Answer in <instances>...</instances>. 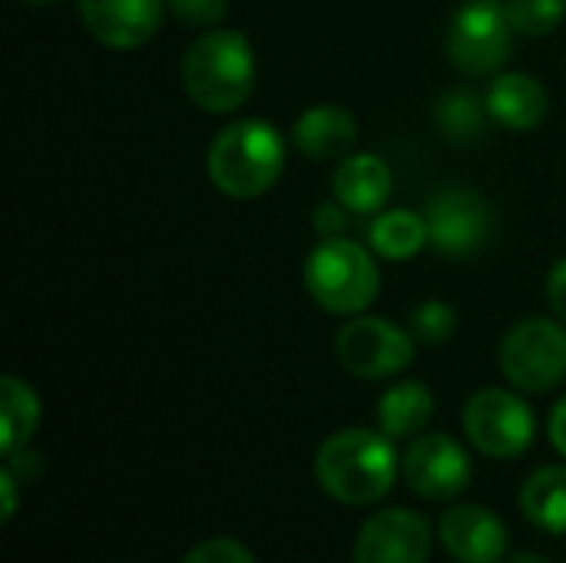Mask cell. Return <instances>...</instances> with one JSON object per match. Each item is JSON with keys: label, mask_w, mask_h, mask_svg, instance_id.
Instances as JSON below:
<instances>
[{"label": "cell", "mask_w": 566, "mask_h": 563, "mask_svg": "<svg viewBox=\"0 0 566 563\" xmlns=\"http://www.w3.org/2000/svg\"><path fill=\"white\" fill-rule=\"evenodd\" d=\"M179 76L186 96L202 113L226 116L249 103L259 80V60L245 33L212 27L186 46Z\"/></svg>", "instance_id": "1"}, {"label": "cell", "mask_w": 566, "mask_h": 563, "mask_svg": "<svg viewBox=\"0 0 566 563\" xmlns=\"http://www.w3.org/2000/svg\"><path fill=\"white\" fill-rule=\"evenodd\" d=\"M315 481L332 501L348 508H368L381 501L398 481L395 441L381 428L335 431L315 451Z\"/></svg>", "instance_id": "2"}, {"label": "cell", "mask_w": 566, "mask_h": 563, "mask_svg": "<svg viewBox=\"0 0 566 563\" xmlns=\"http://www.w3.org/2000/svg\"><path fill=\"white\" fill-rule=\"evenodd\" d=\"M289 139L269 119L245 116L216 133L206 153L209 183L239 202L265 196L285 173Z\"/></svg>", "instance_id": "3"}, {"label": "cell", "mask_w": 566, "mask_h": 563, "mask_svg": "<svg viewBox=\"0 0 566 563\" xmlns=\"http://www.w3.org/2000/svg\"><path fill=\"white\" fill-rule=\"evenodd\" d=\"M302 282L322 312L352 319L375 305L381 292V269L368 246L338 236L315 242V249L305 256Z\"/></svg>", "instance_id": "4"}, {"label": "cell", "mask_w": 566, "mask_h": 563, "mask_svg": "<svg viewBox=\"0 0 566 563\" xmlns=\"http://www.w3.org/2000/svg\"><path fill=\"white\" fill-rule=\"evenodd\" d=\"M501 372L527 395H547L566 382V322L554 315H527L501 338Z\"/></svg>", "instance_id": "5"}, {"label": "cell", "mask_w": 566, "mask_h": 563, "mask_svg": "<svg viewBox=\"0 0 566 563\" xmlns=\"http://www.w3.org/2000/svg\"><path fill=\"white\" fill-rule=\"evenodd\" d=\"M514 37L504 0H468L451 13L444 53L464 76H497L511 60Z\"/></svg>", "instance_id": "6"}, {"label": "cell", "mask_w": 566, "mask_h": 563, "mask_svg": "<svg viewBox=\"0 0 566 563\" xmlns=\"http://www.w3.org/2000/svg\"><path fill=\"white\" fill-rule=\"evenodd\" d=\"M418 355V338L411 329H401L398 322L385 315H352L335 332V358L338 365L361 378V382H381L395 378L405 368H411Z\"/></svg>", "instance_id": "7"}, {"label": "cell", "mask_w": 566, "mask_h": 563, "mask_svg": "<svg viewBox=\"0 0 566 563\" xmlns=\"http://www.w3.org/2000/svg\"><path fill=\"white\" fill-rule=\"evenodd\" d=\"M468 441L497 461L521 458L537 435V418L534 408L507 388H484L468 398L464 415H461Z\"/></svg>", "instance_id": "8"}, {"label": "cell", "mask_w": 566, "mask_h": 563, "mask_svg": "<svg viewBox=\"0 0 566 563\" xmlns=\"http://www.w3.org/2000/svg\"><path fill=\"white\" fill-rule=\"evenodd\" d=\"M431 249L448 259H468L488 249L494 236V209L491 202L468 186H444L424 206Z\"/></svg>", "instance_id": "9"}, {"label": "cell", "mask_w": 566, "mask_h": 563, "mask_svg": "<svg viewBox=\"0 0 566 563\" xmlns=\"http://www.w3.org/2000/svg\"><path fill=\"white\" fill-rule=\"evenodd\" d=\"M401 471L408 488L424 501H451L471 484V455L461 441L441 431H424L411 438Z\"/></svg>", "instance_id": "10"}, {"label": "cell", "mask_w": 566, "mask_h": 563, "mask_svg": "<svg viewBox=\"0 0 566 563\" xmlns=\"http://www.w3.org/2000/svg\"><path fill=\"white\" fill-rule=\"evenodd\" d=\"M431 524L411 508H385L371 514L358 538L352 563H428Z\"/></svg>", "instance_id": "11"}, {"label": "cell", "mask_w": 566, "mask_h": 563, "mask_svg": "<svg viewBox=\"0 0 566 563\" xmlns=\"http://www.w3.org/2000/svg\"><path fill=\"white\" fill-rule=\"evenodd\" d=\"M90 37L109 50H136L149 43L166 17V0H76Z\"/></svg>", "instance_id": "12"}, {"label": "cell", "mask_w": 566, "mask_h": 563, "mask_svg": "<svg viewBox=\"0 0 566 563\" xmlns=\"http://www.w3.org/2000/svg\"><path fill=\"white\" fill-rule=\"evenodd\" d=\"M438 538L458 563H501L511 534L504 521L481 504H454L438 521Z\"/></svg>", "instance_id": "13"}, {"label": "cell", "mask_w": 566, "mask_h": 563, "mask_svg": "<svg viewBox=\"0 0 566 563\" xmlns=\"http://www.w3.org/2000/svg\"><path fill=\"white\" fill-rule=\"evenodd\" d=\"M358 143V123L342 103H315L292 123V146L315 163H342Z\"/></svg>", "instance_id": "14"}, {"label": "cell", "mask_w": 566, "mask_h": 563, "mask_svg": "<svg viewBox=\"0 0 566 563\" xmlns=\"http://www.w3.org/2000/svg\"><path fill=\"white\" fill-rule=\"evenodd\" d=\"M484 103H488L491 119L514 133L537 129L551 113L547 86L534 73H524V70H501L497 76H491Z\"/></svg>", "instance_id": "15"}, {"label": "cell", "mask_w": 566, "mask_h": 563, "mask_svg": "<svg viewBox=\"0 0 566 563\" xmlns=\"http://www.w3.org/2000/svg\"><path fill=\"white\" fill-rule=\"evenodd\" d=\"M332 192L352 216H378L395 192V173L378 153H352L335 166Z\"/></svg>", "instance_id": "16"}, {"label": "cell", "mask_w": 566, "mask_h": 563, "mask_svg": "<svg viewBox=\"0 0 566 563\" xmlns=\"http://www.w3.org/2000/svg\"><path fill=\"white\" fill-rule=\"evenodd\" d=\"M434 418V395L421 382H398L378 402V428L391 441L418 438Z\"/></svg>", "instance_id": "17"}, {"label": "cell", "mask_w": 566, "mask_h": 563, "mask_svg": "<svg viewBox=\"0 0 566 563\" xmlns=\"http://www.w3.org/2000/svg\"><path fill=\"white\" fill-rule=\"evenodd\" d=\"M368 242H371V252L381 259H391V262L415 259L424 246H431L428 219L424 212H415V209H381L378 216H371Z\"/></svg>", "instance_id": "18"}, {"label": "cell", "mask_w": 566, "mask_h": 563, "mask_svg": "<svg viewBox=\"0 0 566 563\" xmlns=\"http://www.w3.org/2000/svg\"><path fill=\"white\" fill-rule=\"evenodd\" d=\"M521 511L534 528L547 534H566V465L537 468L524 481Z\"/></svg>", "instance_id": "19"}, {"label": "cell", "mask_w": 566, "mask_h": 563, "mask_svg": "<svg viewBox=\"0 0 566 563\" xmlns=\"http://www.w3.org/2000/svg\"><path fill=\"white\" fill-rule=\"evenodd\" d=\"M40 425V398L33 385L17 375L0 378V455H13L30 445Z\"/></svg>", "instance_id": "20"}, {"label": "cell", "mask_w": 566, "mask_h": 563, "mask_svg": "<svg viewBox=\"0 0 566 563\" xmlns=\"http://www.w3.org/2000/svg\"><path fill=\"white\" fill-rule=\"evenodd\" d=\"M488 119H491V113H488L484 96H478L468 86L444 90L441 100L434 103V123H438L441 136L454 146L478 143L488 129Z\"/></svg>", "instance_id": "21"}, {"label": "cell", "mask_w": 566, "mask_h": 563, "mask_svg": "<svg viewBox=\"0 0 566 563\" xmlns=\"http://www.w3.org/2000/svg\"><path fill=\"white\" fill-rule=\"evenodd\" d=\"M504 13L517 37H551L566 20V0H504Z\"/></svg>", "instance_id": "22"}, {"label": "cell", "mask_w": 566, "mask_h": 563, "mask_svg": "<svg viewBox=\"0 0 566 563\" xmlns=\"http://www.w3.org/2000/svg\"><path fill=\"white\" fill-rule=\"evenodd\" d=\"M408 329L421 345H444L458 329V312H454V305H448L441 299H428L411 309Z\"/></svg>", "instance_id": "23"}, {"label": "cell", "mask_w": 566, "mask_h": 563, "mask_svg": "<svg viewBox=\"0 0 566 563\" xmlns=\"http://www.w3.org/2000/svg\"><path fill=\"white\" fill-rule=\"evenodd\" d=\"M169 13L196 30H212L222 27L229 13V0H166Z\"/></svg>", "instance_id": "24"}, {"label": "cell", "mask_w": 566, "mask_h": 563, "mask_svg": "<svg viewBox=\"0 0 566 563\" xmlns=\"http://www.w3.org/2000/svg\"><path fill=\"white\" fill-rule=\"evenodd\" d=\"M182 563H259L252 557V551L235 541V538H209L199 541L196 548H189V554Z\"/></svg>", "instance_id": "25"}, {"label": "cell", "mask_w": 566, "mask_h": 563, "mask_svg": "<svg viewBox=\"0 0 566 563\" xmlns=\"http://www.w3.org/2000/svg\"><path fill=\"white\" fill-rule=\"evenodd\" d=\"M348 206H342L335 196L328 199V202H318L315 206V212H312V229L322 236V239H338V236H345V229H348Z\"/></svg>", "instance_id": "26"}, {"label": "cell", "mask_w": 566, "mask_h": 563, "mask_svg": "<svg viewBox=\"0 0 566 563\" xmlns=\"http://www.w3.org/2000/svg\"><path fill=\"white\" fill-rule=\"evenodd\" d=\"M544 295H547V305H551V315L566 322V256L557 259L547 272V282H544Z\"/></svg>", "instance_id": "27"}, {"label": "cell", "mask_w": 566, "mask_h": 563, "mask_svg": "<svg viewBox=\"0 0 566 563\" xmlns=\"http://www.w3.org/2000/svg\"><path fill=\"white\" fill-rule=\"evenodd\" d=\"M0 501H3V524L13 521L17 514V501H20V491H17V475L3 465L0 468Z\"/></svg>", "instance_id": "28"}, {"label": "cell", "mask_w": 566, "mask_h": 563, "mask_svg": "<svg viewBox=\"0 0 566 563\" xmlns=\"http://www.w3.org/2000/svg\"><path fill=\"white\" fill-rule=\"evenodd\" d=\"M547 435H551V445L566 458V395L554 405L551 411V421H547Z\"/></svg>", "instance_id": "29"}, {"label": "cell", "mask_w": 566, "mask_h": 563, "mask_svg": "<svg viewBox=\"0 0 566 563\" xmlns=\"http://www.w3.org/2000/svg\"><path fill=\"white\" fill-rule=\"evenodd\" d=\"M504 563H551L544 554H534V551H521V554H511Z\"/></svg>", "instance_id": "30"}, {"label": "cell", "mask_w": 566, "mask_h": 563, "mask_svg": "<svg viewBox=\"0 0 566 563\" xmlns=\"http://www.w3.org/2000/svg\"><path fill=\"white\" fill-rule=\"evenodd\" d=\"M20 3H30V7H56L63 0H20Z\"/></svg>", "instance_id": "31"}]
</instances>
